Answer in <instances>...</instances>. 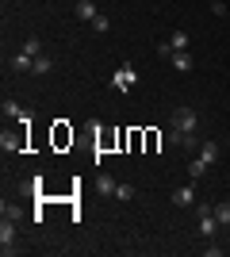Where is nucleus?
<instances>
[{
	"mask_svg": "<svg viewBox=\"0 0 230 257\" xmlns=\"http://www.w3.org/2000/svg\"><path fill=\"white\" fill-rule=\"evenodd\" d=\"M73 12H77V20H85V23H92V20L100 16L92 0H77V4H73Z\"/></svg>",
	"mask_w": 230,
	"mask_h": 257,
	"instance_id": "39448f33",
	"label": "nucleus"
},
{
	"mask_svg": "<svg viewBox=\"0 0 230 257\" xmlns=\"http://www.w3.org/2000/svg\"><path fill=\"white\" fill-rule=\"evenodd\" d=\"M173 127H176V131H188V135H196L199 115L192 111V107H176V111H173Z\"/></svg>",
	"mask_w": 230,
	"mask_h": 257,
	"instance_id": "f257e3e1",
	"label": "nucleus"
},
{
	"mask_svg": "<svg viewBox=\"0 0 230 257\" xmlns=\"http://www.w3.org/2000/svg\"><path fill=\"white\" fill-rule=\"evenodd\" d=\"M88 27L104 35V31H108V27H111V20H108V16H104V12H100V16H96V20H92V23H88Z\"/></svg>",
	"mask_w": 230,
	"mask_h": 257,
	"instance_id": "a211bd4d",
	"label": "nucleus"
},
{
	"mask_svg": "<svg viewBox=\"0 0 230 257\" xmlns=\"http://www.w3.org/2000/svg\"><path fill=\"white\" fill-rule=\"evenodd\" d=\"M211 169V165H207V161H203V158H199V154H196V158H192V161H188V177H192V181H199V177H203V173H207Z\"/></svg>",
	"mask_w": 230,
	"mask_h": 257,
	"instance_id": "9b49d317",
	"label": "nucleus"
},
{
	"mask_svg": "<svg viewBox=\"0 0 230 257\" xmlns=\"http://www.w3.org/2000/svg\"><path fill=\"white\" fill-rule=\"evenodd\" d=\"M100 196H115V177L100 173Z\"/></svg>",
	"mask_w": 230,
	"mask_h": 257,
	"instance_id": "4468645a",
	"label": "nucleus"
},
{
	"mask_svg": "<svg viewBox=\"0 0 230 257\" xmlns=\"http://www.w3.org/2000/svg\"><path fill=\"white\" fill-rule=\"evenodd\" d=\"M169 46L173 50H188V31H173L169 35Z\"/></svg>",
	"mask_w": 230,
	"mask_h": 257,
	"instance_id": "ddd939ff",
	"label": "nucleus"
},
{
	"mask_svg": "<svg viewBox=\"0 0 230 257\" xmlns=\"http://www.w3.org/2000/svg\"><path fill=\"white\" fill-rule=\"evenodd\" d=\"M0 249L4 253H16V219H0Z\"/></svg>",
	"mask_w": 230,
	"mask_h": 257,
	"instance_id": "7ed1b4c3",
	"label": "nucleus"
},
{
	"mask_svg": "<svg viewBox=\"0 0 230 257\" xmlns=\"http://www.w3.org/2000/svg\"><path fill=\"white\" fill-rule=\"evenodd\" d=\"M111 85L119 88V92H131V88L138 85V73H134L131 65H119V69H115V77H111Z\"/></svg>",
	"mask_w": 230,
	"mask_h": 257,
	"instance_id": "20e7f679",
	"label": "nucleus"
},
{
	"mask_svg": "<svg viewBox=\"0 0 230 257\" xmlns=\"http://www.w3.org/2000/svg\"><path fill=\"white\" fill-rule=\"evenodd\" d=\"M115 200L131 204V200H134V188H131V184H115Z\"/></svg>",
	"mask_w": 230,
	"mask_h": 257,
	"instance_id": "f3484780",
	"label": "nucleus"
},
{
	"mask_svg": "<svg viewBox=\"0 0 230 257\" xmlns=\"http://www.w3.org/2000/svg\"><path fill=\"white\" fill-rule=\"evenodd\" d=\"M211 4V12H215V16H226V4H222V0H207Z\"/></svg>",
	"mask_w": 230,
	"mask_h": 257,
	"instance_id": "412c9836",
	"label": "nucleus"
},
{
	"mask_svg": "<svg viewBox=\"0 0 230 257\" xmlns=\"http://www.w3.org/2000/svg\"><path fill=\"white\" fill-rule=\"evenodd\" d=\"M173 204L176 207H192V204H196V188H192V184L176 188V192H173Z\"/></svg>",
	"mask_w": 230,
	"mask_h": 257,
	"instance_id": "423d86ee",
	"label": "nucleus"
},
{
	"mask_svg": "<svg viewBox=\"0 0 230 257\" xmlns=\"http://www.w3.org/2000/svg\"><path fill=\"white\" fill-rule=\"evenodd\" d=\"M215 219H219V226H230V200H222V204L215 207Z\"/></svg>",
	"mask_w": 230,
	"mask_h": 257,
	"instance_id": "2eb2a0df",
	"label": "nucleus"
},
{
	"mask_svg": "<svg viewBox=\"0 0 230 257\" xmlns=\"http://www.w3.org/2000/svg\"><path fill=\"white\" fill-rule=\"evenodd\" d=\"M169 62H173V69L188 73V69H192V54H188V50H173V54H169Z\"/></svg>",
	"mask_w": 230,
	"mask_h": 257,
	"instance_id": "0eeeda50",
	"label": "nucleus"
},
{
	"mask_svg": "<svg viewBox=\"0 0 230 257\" xmlns=\"http://www.w3.org/2000/svg\"><path fill=\"white\" fill-rule=\"evenodd\" d=\"M23 54H31V58H39V54H43V50H39V39H27V43H23Z\"/></svg>",
	"mask_w": 230,
	"mask_h": 257,
	"instance_id": "6ab92c4d",
	"label": "nucleus"
},
{
	"mask_svg": "<svg viewBox=\"0 0 230 257\" xmlns=\"http://www.w3.org/2000/svg\"><path fill=\"white\" fill-rule=\"evenodd\" d=\"M50 69H54V62H50L46 54H39V58H35V65H31V73H35V77H46Z\"/></svg>",
	"mask_w": 230,
	"mask_h": 257,
	"instance_id": "f8f14e48",
	"label": "nucleus"
},
{
	"mask_svg": "<svg viewBox=\"0 0 230 257\" xmlns=\"http://www.w3.org/2000/svg\"><path fill=\"white\" fill-rule=\"evenodd\" d=\"M196 215H199V234H203V238H211L215 230H219V219H215V207H207V204H196Z\"/></svg>",
	"mask_w": 230,
	"mask_h": 257,
	"instance_id": "f03ea898",
	"label": "nucleus"
},
{
	"mask_svg": "<svg viewBox=\"0 0 230 257\" xmlns=\"http://www.w3.org/2000/svg\"><path fill=\"white\" fill-rule=\"evenodd\" d=\"M0 146L8 154H20L23 150V135H8V131H4V135H0Z\"/></svg>",
	"mask_w": 230,
	"mask_h": 257,
	"instance_id": "9d476101",
	"label": "nucleus"
},
{
	"mask_svg": "<svg viewBox=\"0 0 230 257\" xmlns=\"http://www.w3.org/2000/svg\"><path fill=\"white\" fill-rule=\"evenodd\" d=\"M8 65H12V69H16V73H31L35 58H31V54H23V50H20V54H16V58H12Z\"/></svg>",
	"mask_w": 230,
	"mask_h": 257,
	"instance_id": "6e6552de",
	"label": "nucleus"
},
{
	"mask_svg": "<svg viewBox=\"0 0 230 257\" xmlns=\"http://www.w3.org/2000/svg\"><path fill=\"white\" fill-rule=\"evenodd\" d=\"M0 111H4V119H20V115H23V107L16 104V100H4V107H0Z\"/></svg>",
	"mask_w": 230,
	"mask_h": 257,
	"instance_id": "dca6fc26",
	"label": "nucleus"
},
{
	"mask_svg": "<svg viewBox=\"0 0 230 257\" xmlns=\"http://www.w3.org/2000/svg\"><path fill=\"white\" fill-rule=\"evenodd\" d=\"M199 158L207 161V165H215V161H219V142H199Z\"/></svg>",
	"mask_w": 230,
	"mask_h": 257,
	"instance_id": "1a4fd4ad",
	"label": "nucleus"
},
{
	"mask_svg": "<svg viewBox=\"0 0 230 257\" xmlns=\"http://www.w3.org/2000/svg\"><path fill=\"white\" fill-rule=\"evenodd\" d=\"M4 215H8V219H16V223H20V219H23V207H16V204H4Z\"/></svg>",
	"mask_w": 230,
	"mask_h": 257,
	"instance_id": "aec40b11",
	"label": "nucleus"
}]
</instances>
